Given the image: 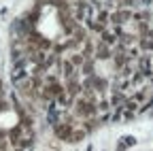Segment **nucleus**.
Returning <instances> with one entry per match:
<instances>
[{"instance_id":"f257e3e1","label":"nucleus","mask_w":153,"mask_h":151,"mask_svg":"<svg viewBox=\"0 0 153 151\" xmlns=\"http://www.w3.org/2000/svg\"><path fill=\"white\" fill-rule=\"evenodd\" d=\"M38 32H41L45 39H57L62 32V26H60V19H57V11L53 7H45L41 17H38V24H36Z\"/></svg>"},{"instance_id":"f03ea898","label":"nucleus","mask_w":153,"mask_h":151,"mask_svg":"<svg viewBox=\"0 0 153 151\" xmlns=\"http://www.w3.org/2000/svg\"><path fill=\"white\" fill-rule=\"evenodd\" d=\"M17 123V113H13V111H2L0 113V128H13Z\"/></svg>"}]
</instances>
